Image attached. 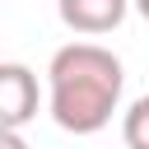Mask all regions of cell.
I'll list each match as a JSON object with an SVG mask.
<instances>
[{
  "mask_svg": "<svg viewBox=\"0 0 149 149\" xmlns=\"http://www.w3.org/2000/svg\"><path fill=\"white\" fill-rule=\"evenodd\" d=\"M47 107L51 121L70 135H98L126 88L121 61L98 42H65L47 65Z\"/></svg>",
  "mask_w": 149,
  "mask_h": 149,
  "instance_id": "6da1fadb",
  "label": "cell"
},
{
  "mask_svg": "<svg viewBox=\"0 0 149 149\" xmlns=\"http://www.w3.org/2000/svg\"><path fill=\"white\" fill-rule=\"evenodd\" d=\"M37 116V74L23 61H5L0 65V121L23 130Z\"/></svg>",
  "mask_w": 149,
  "mask_h": 149,
  "instance_id": "7a4b0ae2",
  "label": "cell"
},
{
  "mask_svg": "<svg viewBox=\"0 0 149 149\" xmlns=\"http://www.w3.org/2000/svg\"><path fill=\"white\" fill-rule=\"evenodd\" d=\"M135 0H56V14L70 33H84V37H102L112 28H121L126 9Z\"/></svg>",
  "mask_w": 149,
  "mask_h": 149,
  "instance_id": "3957f363",
  "label": "cell"
},
{
  "mask_svg": "<svg viewBox=\"0 0 149 149\" xmlns=\"http://www.w3.org/2000/svg\"><path fill=\"white\" fill-rule=\"evenodd\" d=\"M121 140H126V149H149V93L126 107V116H121Z\"/></svg>",
  "mask_w": 149,
  "mask_h": 149,
  "instance_id": "277c9868",
  "label": "cell"
},
{
  "mask_svg": "<svg viewBox=\"0 0 149 149\" xmlns=\"http://www.w3.org/2000/svg\"><path fill=\"white\" fill-rule=\"evenodd\" d=\"M0 149H28V140H23V130H14V126H5V135H0Z\"/></svg>",
  "mask_w": 149,
  "mask_h": 149,
  "instance_id": "5b68a950",
  "label": "cell"
},
{
  "mask_svg": "<svg viewBox=\"0 0 149 149\" xmlns=\"http://www.w3.org/2000/svg\"><path fill=\"white\" fill-rule=\"evenodd\" d=\"M135 9H140V19H149V0H135Z\"/></svg>",
  "mask_w": 149,
  "mask_h": 149,
  "instance_id": "8992f818",
  "label": "cell"
}]
</instances>
